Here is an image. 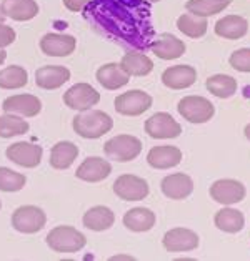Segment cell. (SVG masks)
Segmentation results:
<instances>
[{"instance_id": "obj_1", "label": "cell", "mask_w": 250, "mask_h": 261, "mask_svg": "<svg viewBox=\"0 0 250 261\" xmlns=\"http://www.w3.org/2000/svg\"><path fill=\"white\" fill-rule=\"evenodd\" d=\"M74 130L77 135H80L83 138H100L104 137L107 132L112 130L113 122L110 115H107L102 110H83L79 112L74 117Z\"/></svg>"}, {"instance_id": "obj_38", "label": "cell", "mask_w": 250, "mask_h": 261, "mask_svg": "<svg viewBox=\"0 0 250 261\" xmlns=\"http://www.w3.org/2000/svg\"><path fill=\"white\" fill-rule=\"evenodd\" d=\"M5 59H7V54H5V50H4V48H0V63H4Z\"/></svg>"}, {"instance_id": "obj_25", "label": "cell", "mask_w": 250, "mask_h": 261, "mask_svg": "<svg viewBox=\"0 0 250 261\" xmlns=\"http://www.w3.org/2000/svg\"><path fill=\"white\" fill-rule=\"evenodd\" d=\"M115 215L107 206H94L83 215V226L92 231H105L113 226Z\"/></svg>"}, {"instance_id": "obj_4", "label": "cell", "mask_w": 250, "mask_h": 261, "mask_svg": "<svg viewBox=\"0 0 250 261\" xmlns=\"http://www.w3.org/2000/svg\"><path fill=\"white\" fill-rule=\"evenodd\" d=\"M178 113L190 123H207L215 115V107L210 100L189 95L178 101Z\"/></svg>"}, {"instance_id": "obj_37", "label": "cell", "mask_w": 250, "mask_h": 261, "mask_svg": "<svg viewBox=\"0 0 250 261\" xmlns=\"http://www.w3.org/2000/svg\"><path fill=\"white\" fill-rule=\"evenodd\" d=\"M90 2V0H63V5L69 9V10H72V12H79L82 10L85 5Z\"/></svg>"}, {"instance_id": "obj_34", "label": "cell", "mask_w": 250, "mask_h": 261, "mask_svg": "<svg viewBox=\"0 0 250 261\" xmlns=\"http://www.w3.org/2000/svg\"><path fill=\"white\" fill-rule=\"evenodd\" d=\"M25 181H27V178L22 173H17L7 167H0V192H20L25 187Z\"/></svg>"}, {"instance_id": "obj_22", "label": "cell", "mask_w": 250, "mask_h": 261, "mask_svg": "<svg viewBox=\"0 0 250 261\" xmlns=\"http://www.w3.org/2000/svg\"><path fill=\"white\" fill-rule=\"evenodd\" d=\"M97 82L107 90H117L129 84L130 77L122 70L120 63H105L97 70Z\"/></svg>"}, {"instance_id": "obj_6", "label": "cell", "mask_w": 250, "mask_h": 261, "mask_svg": "<svg viewBox=\"0 0 250 261\" xmlns=\"http://www.w3.org/2000/svg\"><path fill=\"white\" fill-rule=\"evenodd\" d=\"M149 192V183L135 175H120L113 183V193L124 201H140Z\"/></svg>"}, {"instance_id": "obj_5", "label": "cell", "mask_w": 250, "mask_h": 261, "mask_svg": "<svg viewBox=\"0 0 250 261\" xmlns=\"http://www.w3.org/2000/svg\"><path fill=\"white\" fill-rule=\"evenodd\" d=\"M47 223V216L42 208L34 205H25L17 208L12 215V226L18 233H37L40 231Z\"/></svg>"}, {"instance_id": "obj_26", "label": "cell", "mask_w": 250, "mask_h": 261, "mask_svg": "<svg viewBox=\"0 0 250 261\" xmlns=\"http://www.w3.org/2000/svg\"><path fill=\"white\" fill-rule=\"evenodd\" d=\"M122 70L129 75V77H145L149 75L153 68V62L144 54H125L124 59L120 62Z\"/></svg>"}, {"instance_id": "obj_3", "label": "cell", "mask_w": 250, "mask_h": 261, "mask_svg": "<svg viewBox=\"0 0 250 261\" xmlns=\"http://www.w3.org/2000/svg\"><path fill=\"white\" fill-rule=\"evenodd\" d=\"M140 151H142V142L133 135H117L104 145V153L108 160L120 163L137 158Z\"/></svg>"}, {"instance_id": "obj_11", "label": "cell", "mask_w": 250, "mask_h": 261, "mask_svg": "<svg viewBox=\"0 0 250 261\" xmlns=\"http://www.w3.org/2000/svg\"><path fill=\"white\" fill-rule=\"evenodd\" d=\"M212 200L220 205H235L245 198V187L237 180H217L210 185L209 190Z\"/></svg>"}, {"instance_id": "obj_29", "label": "cell", "mask_w": 250, "mask_h": 261, "mask_svg": "<svg viewBox=\"0 0 250 261\" xmlns=\"http://www.w3.org/2000/svg\"><path fill=\"white\" fill-rule=\"evenodd\" d=\"M177 27L182 34L190 37V39H200V37L205 35V32H207L209 23L205 17H198L189 12V14H184L178 17Z\"/></svg>"}, {"instance_id": "obj_16", "label": "cell", "mask_w": 250, "mask_h": 261, "mask_svg": "<svg viewBox=\"0 0 250 261\" xmlns=\"http://www.w3.org/2000/svg\"><path fill=\"white\" fill-rule=\"evenodd\" d=\"M197 70L190 65H175L169 67L162 73V84L172 90H184L195 84Z\"/></svg>"}, {"instance_id": "obj_31", "label": "cell", "mask_w": 250, "mask_h": 261, "mask_svg": "<svg viewBox=\"0 0 250 261\" xmlns=\"http://www.w3.org/2000/svg\"><path fill=\"white\" fill-rule=\"evenodd\" d=\"M232 0H189L187 2V10L190 14L198 15V17H210L215 14H220L222 10H225Z\"/></svg>"}, {"instance_id": "obj_8", "label": "cell", "mask_w": 250, "mask_h": 261, "mask_svg": "<svg viewBox=\"0 0 250 261\" xmlns=\"http://www.w3.org/2000/svg\"><path fill=\"white\" fill-rule=\"evenodd\" d=\"M100 100V93L88 84H75L63 93V103L77 112L90 110Z\"/></svg>"}, {"instance_id": "obj_35", "label": "cell", "mask_w": 250, "mask_h": 261, "mask_svg": "<svg viewBox=\"0 0 250 261\" xmlns=\"http://www.w3.org/2000/svg\"><path fill=\"white\" fill-rule=\"evenodd\" d=\"M230 65L239 72H250V48H240L230 55Z\"/></svg>"}, {"instance_id": "obj_32", "label": "cell", "mask_w": 250, "mask_h": 261, "mask_svg": "<svg viewBox=\"0 0 250 261\" xmlns=\"http://www.w3.org/2000/svg\"><path fill=\"white\" fill-rule=\"evenodd\" d=\"M29 75L27 70L18 65H12L4 70H0V88L4 90H15L27 85Z\"/></svg>"}, {"instance_id": "obj_20", "label": "cell", "mask_w": 250, "mask_h": 261, "mask_svg": "<svg viewBox=\"0 0 250 261\" xmlns=\"http://www.w3.org/2000/svg\"><path fill=\"white\" fill-rule=\"evenodd\" d=\"M150 50L162 60H175L185 54V43L172 34H162L152 42Z\"/></svg>"}, {"instance_id": "obj_14", "label": "cell", "mask_w": 250, "mask_h": 261, "mask_svg": "<svg viewBox=\"0 0 250 261\" xmlns=\"http://www.w3.org/2000/svg\"><path fill=\"white\" fill-rule=\"evenodd\" d=\"M112 171V165L108 160L99 156H88L85 162H83L75 171V176L82 181L87 183H97L105 180V178L110 175Z\"/></svg>"}, {"instance_id": "obj_23", "label": "cell", "mask_w": 250, "mask_h": 261, "mask_svg": "<svg viewBox=\"0 0 250 261\" xmlns=\"http://www.w3.org/2000/svg\"><path fill=\"white\" fill-rule=\"evenodd\" d=\"M155 213L150 212L149 208H132L124 215V225L127 230L135 231V233H144L149 231L155 225Z\"/></svg>"}, {"instance_id": "obj_41", "label": "cell", "mask_w": 250, "mask_h": 261, "mask_svg": "<svg viewBox=\"0 0 250 261\" xmlns=\"http://www.w3.org/2000/svg\"><path fill=\"white\" fill-rule=\"evenodd\" d=\"M4 18H5V17H4V14H2V10H0V22H4Z\"/></svg>"}, {"instance_id": "obj_19", "label": "cell", "mask_w": 250, "mask_h": 261, "mask_svg": "<svg viewBox=\"0 0 250 261\" xmlns=\"http://www.w3.org/2000/svg\"><path fill=\"white\" fill-rule=\"evenodd\" d=\"M70 79V70L62 65H46L35 72V84L43 90H54L62 87Z\"/></svg>"}, {"instance_id": "obj_18", "label": "cell", "mask_w": 250, "mask_h": 261, "mask_svg": "<svg viewBox=\"0 0 250 261\" xmlns=\"http://www.w3.org/2000/svg\"><path fill=\"white\" fill-rule=\"evenodd\" d=\"M182 160V151L177 146L172 145H162V146H153L147 155V163L152 168L157 170H169L177 167Z\"/></svg>"}, {"instance_id": "obj_2", "label": "cell", "mask_w": 250, "mask_h": 261, "mask_svg": "<svg viewBox=\"0 0 250 261\" xmlns=\"http://www.w3.org/2000/svg\"><path fill=\"white\" fill-rule=\"evenodd\" d=\"M47 245L57 253H75L85 246V237L74 226H57L47 234Z\"/></svg>"}, {"instance_id": "obj_36", "label": "cell", "mask_w": 250, "mask_h": 261, "mask_svg": "<svg viewBox=\"0 0 250 261\" xmlns=\"http://www.w3.org/2000/svg\"><path fill=\"white\" fill-rule=\"evenodd\" d=\"M15 30L9 27V25H5L4 22H0V48H5L14 43L15 40Z\"/></svg>"}, {"instance_id": "obj_24", "label": "cell", "mask_w": 250, "mask_h": 261, "mask_svg": "<svg viewBox=\"0 0 250 261\" xmlns=\"http://www.w3.org/2000/svg\"><path fill=\"white\" fill-rule=\"evenodd\" d=\"M248 30V22L240 15H227L215 23V34L227 40L242 39Z\"/></svg>"}, {"instance_id": "obj_28", "label": "cell", "mask_w": 250, "mask_h": 261, "mask_svg": "<svg viewBox=\"0 0 250 261\" xmlns=\"http://www.w3.org/2000/svg\"><path fill=\"white\" fill-rule=\"evenodd\" d=\"M215 226L225 233H239L245 226V216L239 210L225 206L215 215Z\"/></svg>"}, {"instance_id": "obj_43", "label": "cell", "mask_w": 250, "mask_h": 261, "mask_svg": "<svg viewBox=\"0 0 250 261\" xmlns=\"http://www.w3.org/2000/svg\"><path fill=\"white\" fill-rule=\"evenodd\" d=\"M0 208H2V201H0Z\"/></svg>"}, {"instance_id": "obj_13", "label": "cell", "mask_w": 250, "mask_h": 261, "mask_svg": "<svg viewBox=\"0 0 250 261\" xmlns=\"http://www.w3.org/2000/svg\"><path fill=\"white\" fill-rule=\"evenodd\" d=\"M2 110L17 117H35L42 110V103L35 95H14L4 100Z\"/></svg>"}, {"instance_id": "obj_21", "label": "cell", "mask_w": 250, "mask_h": 261, "mask_svg": "<svg viewBox=\"0 0 250 261\" xmlns=\"http://www.w3.org/2000/svg\"><path fill=\"white\" fill-rule=\"evenodd\" d=\"M0 10H2L5 18L27 22L38 14V5L35 0H4Z\"/></svg>"}, {"instance_id": "obj_17", "label": "cell", "mask_w": 250, "mask_h": 261, "mask_svg": "<svg viewBox=\"0 0 250 261\" xmlns=\"http://www.w3.org/2000/svg\"><path fill=\"white\" fill-rule=\"evenodd\" d=\"M77 42L67 34H47L40 40V50L49 57H67L75 50Z\"/></svg>"}, {"instance_id": "obj_39", "label": "cell", "mask_w": 250, "mask_h": 261, "mask_svg": "<svg viewBox=\"0 0 250 261\" xmlns=\"http://www.w3.org/2000/svg\"><path fill=\"white\" fill-rule=\"evenodd\" d=\"M245 137H247V138L250 140V123H248V125L245 126Z\"/></svg>"}, {"instance_id": "obj_27", "label": "cell", "mask_w": 250, "mask_h": 261, "mask_svg": "<svg viewBox=\"0 0 250 261\" xmlns=\"http://www.w3.org/2000/svg\"><path fill=\"white\" fill-rule=\"evenodd\" d=\"M79 148L72 142H59L50 150V167L55 170H67L75 162Z\"/></svg>"}, {"instance_id": "obj_15", "label": "cell", "mask_w": 250, "mask_h": 261, "mask_svg": "<svg viewBox=\"0 0 250 261\" xmlns=\"http://www.w3.org/2000/svg\"><path fill=\"white\" fill-rule=\"evenodd\" d=\"M162 193L170 200H185L194 192V181L185 173H174L167 175L162 183H160Z\"/></svg>"}, {"instance_id": "obj_9", "label": "cell", "mask_w": 250, "mask_h": 261, "mask_svg": "<svg viewBox=\"0 0 250 261\" xmlns=\"http://www.w3.org/2000/svg\"><path fill=\"white\" fill-rule=\"evenodd\" d=\"M5 155L10 162H14L18 167L24 168H35L42 162L43 148L40 145L29 143V142H17L10 145Z\"/></svg>"}, {"instance_id": "obj_33", "label": "cell", "mask_w": 250, "mask_h": 261, "mask_svg": "<svg viewBox=\"0 0 250 261\" xmlns=\"http://www.w3.org/2000/svg\"><path fill=\"white\" fill-rule=\"evenodd\" d=\"M27 132H29V123L22 117L10 115V113H5V115L0 117V137L2 138L24 135Z\"/></svg>"}, {"instance_id": "obj_7", "label": "cell", "mask_w": 250, "mask_h": 261, "mask_svg": "<svg viewBox=\"0 0 250 261\" xmlns=\"http://www.w3.org/2000/svg\"><path fill=\"white\" fill-rule=\"evenodd\" d=\"M115 110L120 115L137 117L152 107V97L142 90H129L115 98Z\"/></svg>"}, {"instance_id": "obj_12", "label": "cell", "mask_w": 250, "mask_h": 261, "mask_svg": "<svg viewBox=\"0 0 250 261\" xmlns=\"http://www.w3.org/2000/svg\"><path fill=\"white\" fill-rule=\"evenodd\" d=\"M164 248L170 253L192 251L198 246V234L189 228H174L164 234Z\"/></svg>"}, {"instance_id": "obj_30", "label": "cell", "mask_w": 250, "mask_h": 261, "mask_svg": "<svg viewBox=\"0 0 250 261\" xmlns=\"http://www.w3.org/2000/svg\"><path fill=\"white\" fill-rule=\"evenodd\" d=\"M205 87H207V90L210 93L219 98H230V97H234L237 92L235 79H232L230 75H223V73H217V75H212V77H209Z\"/></svg>"}, {"instance_id": "obj_10", "label": "cell", "mask_w": 250, "mask_h": 261, "mask_svg": "<svg viewBox=\"0 0 250 261\" xmlns=\"http://www.w3.org/2000/svg\"><path fill=\"white\" fill-rule=\"evenodd\" d=\"M145 133L152 138H177L182 133L180 123H177L170 113L160 112L145 122Z\"/></svg>"}, {"instance_id": "obj_40", "label": "cell", "mask_w": 250, "mask_h": 261, "mask_svg": "<svg viewBox=\"0 0 250 261\" xmlns=\"http://www.w3.org/2000/svg\"><path fill=\"white\" fill-rule=\"evenodd\" d=\"M112 259H132L130 256H113Z\"/></svg>"}, {"instance_id": "obj_42", "label": "cell", "mask_w": 250, "mask_h": 261, "mask_svg": "<svg viewBox=\"0 0 250 261\" xmlns=\"http://www.w3.org/2000/svg\"><path fill=\"white\" fill-rule=\"evenodd\" d=\"M150 2H158V0H150Z\"/></svg>"}]
</instances>
